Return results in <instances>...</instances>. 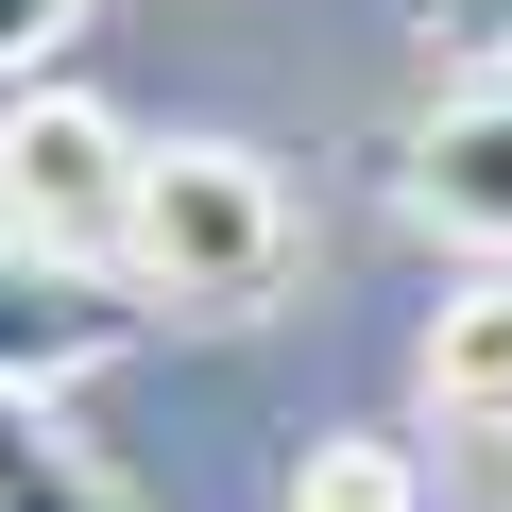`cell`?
Segmentation results:
<instances>
[{"label": "cell", "instance_id": "1", "mask_svg": "<svg viewBox=\"0 0 512 512\" xmlns=\"http://www.w3.org/2000/svg\"><path fill=\"white\" fill-rule=\"evenodd\" d=\"M120 274H137V308H256L291 274V171L239 154V137H154Z\"/></svg>", "mask_w": 512, "mask_h": 512}, {"label": "cell", "instance_id": "2", "mask_svg": "<svg viewBox=\"0 0 512 512\" xmlns=\"http://www.w3.org/2000/svg\"><path fill=\"white\" fill-rule=\"evenodd\" d=\"M137 171H154V137H137L103 86H0V239H35V256H103V274H120Z\"/></svg>", "mask_w": 512, "mask_h": 512}, {"label": "cell", "instance_id": "3", "mask_svg": "<svg viewBox=\"0 0 512 512\" xmlns=\"http://www.w3.org/2000/svg\"><path fill=\"white\" fill-rule=\"evenodd\" d=\"M137 274H103V256H35V239H0V393H69L137 342Z\"/></svg>", "mask_w": 512, "mask_h": 512}, {"label": "cell", "instance_id": "4", "mask_svg": "<svg viewBox=\"0 0 512 512\" xmlns=\"http://www.w3.org/2000/svg\"><path fill=\"white\" fill-rule=\"evenodd\" d=\"M410 222L461 274H512V86H461L410 120Z\"/></svg>", "mask_w": 512, "mask_h": 512}, {"label": "cell", "instance_id": "5", "mask_svg": "<svg viewBox=\"0 0 512 512\" xmlns=\"http://www.w3.org/2000/svg\"><path fill=\"white\" fill-rule=\"evenodd\" d=\"M410 376H427V410H444V427H512V274H461V291L427 308Z\"/></svg>", "mask_w": 512, "mask_h": 512}, {"label": "cell", "instance_id": "6", "mask_svg": "<svg viewBox=\"0 0 512 512\" xmlns=\"http://www.w3.org/2000/svg\"><path fill=\"white\" fill-rule=\"evenodd\" d=\"M0 512H120V478L52 427V393H0Z\"/></svg>", "mask_w": 512, "mask_h": 512}, {"label": "cell", "instance_id": "7", "mask_svg": "<svg viewBox=\"0 0 512 512\" xmlns=\"http://www.w3.org/2000/svg\"><path fill=\"white\" fill-rule=\"evenodd\" d=\"M274 512H427V461L376 444V427H342V444H308V461L274 478Z\"/></svg>", "mask_w": 512, "mask_h": 512}, {"label": "cell", "instance_id": "8", "mask_svg": "<svg viewBox=\"0 0 512 512\" xmlns=\"http://www.w3.org/2000/svg\"><path fill=\"white\" fill-rule=\"evenodd\" d=\"M410 18H427V52H444V69L512 86V0H410Z\"/></svg>", "mask_w": 512, "mask_h": 512}, {"label": "cell", "instance_id": "9", "mask_svg": "<svg viewBox=\"0 0 512 512\" xmlns=\"http://www.w3.org/2000/svg\"><path fill=\"white\" fill-rule=\"evenodd\" d=\"M86 18V0H0V86H35V52Z\"/></svg>", "mask_w": 512, "mask_h": 512}]
</instances>
